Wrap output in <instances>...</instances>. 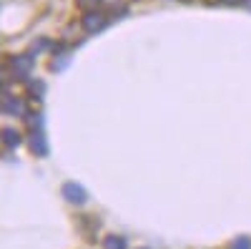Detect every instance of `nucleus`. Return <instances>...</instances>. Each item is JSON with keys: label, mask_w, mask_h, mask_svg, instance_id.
<instances>
[{"label": "nucleus", "mask_w": 251, "mask_h": 249, "mask_svg": "<svg viewBox=\"0 0 251 249\" xmlns=\"http://www.w3.org/2000/svg\"><path fill=\"white\" fill-rule=\"evenodd\" d=\"M78 3H80V5H86V8H88V5H91V8H96V5L100 3V0H78Z\"/></svg>", "instance_id": "obj_9"}, {"label": "nucleus", "mask_w": 251, "mask_h": 249, "mask_svg": "<svg viewBox=\"0 0 251 249\" xmlns=\"http://www.w3.org/2000/svg\"><path fill=\"white\" fill-rule=\"evenodd\" d=\"M28 146H30V151L38 154V156H46V154H48V143H46V136L40 134V129L30 131V136H28Z\"/></svg>", "instance_id": "obj_2"}, {"label": "nucleus", "mask_w": 251, "mask_h": 249, "mask_svg": "<svg viewBox=\"0 0 251 249\" xmlns=\"http://www.w3.org/2000/svg\"><path fill=\"white\" fill-rule=\"evenodd\" d=\"M3 109L10 111V113H15V116H20V113H23V103H20L18 98H10V101L3 103Z\"/></svg>", "instance_id": "obj_6"}, {"label": "nucleus", "mask_w": 251, "mask_h": 249, "mask_svg": "<svg viewBox=\"0 0 251 249\" xmlns=\"http://www.w3.org/2000/svg\"><path fill=\"white\" fill-rule=\"evenodd\" d=\"M30 68H33V58L30 55H15L10 60V71H13L15 78H25L30 73Z\"/></svg>", "instance_id": "obj_1"}, {"label": "nucleus", "mask_w": 251, "mask_h": 249, "mask_svg": "<svg viewBox=\"0 0 251 249\" xmlns=\"http://www.w3.org/2000/svg\"><path fill=\"white\" fill-rule=\"evenodd\" d=\"M63 196H66L68 201H73V204H83V201L88 199L86 189H83V186H78V184H73V181H68L66 186H63Z\"/></svg>", "instance_id": "obj_3"}, {"label": "nucleus", "mask_w": 251, "mask_h": 249, "mask_svg": "<svg viewBox=\"0 0 251 249\" xmlns=\"http://www.w3.org/2000/svg\"><path fill=\"white\" fill-rule=\"evenodd\" d=\"M103 247H106V249H126V239H121V237H106Z\"/></svg>", "instance_id": "obj_7"}, {"label": "nucleus", "mask_w": 251, "mask_h": 249, "mask_svg": "<svg viewBox=\"0 0 251 249\" xmlns=\"http://www.w3.org/2000/svg\"><path fill=\"white\" fill-rule=\"evenodd\" d=\"M231 249H251V239L241 237V239H236V242L231 244Z\"/></svg>", "instance_id": "obj_8"}, {"label": "nucleus", "mask_w": 251, "mask_h": 249, "mask_svg": "<svg viewBox=\"0 0 251 249\" xmlns=\"http://www.w3.org/2000/svg\"><path fill=\"white\" fill-rule=\"evenodd\" d=\"M108 23V18L103 15V13H96V10H91L86 18H83V28L86 30H91V33H96V30H100L103 26Z\"/></svg>", "instance_id": "obj_4"}, {"label": "nucleus", "mask_w": 251, "mask_h": 249, "mask_svg": "<svg viewBox=\"0 0 251 249\" xmlns=\"http://www.w3.org/2000/svg\"><path fill=\"white\" fill-rule=\"evenodd\" d=\"M3 141H5V146L15 149L18 143H20V134L15 129H3Z\"/></svg>", "instance_id": "obj_5"}, {"label": "nucleus", "mask_w": 251, "mask_h": 249, "mask_svg": "<svg viewBox=\"0 0 251 249\" xmlns=\"http://www.w3.org/2000/svg\"><path fill=\"white\" fill-rule=\"evenodd\" d=\"M221 3H239V0H221Z\"/></svg>", "instance_id": "obj_10"}]
</instances>
